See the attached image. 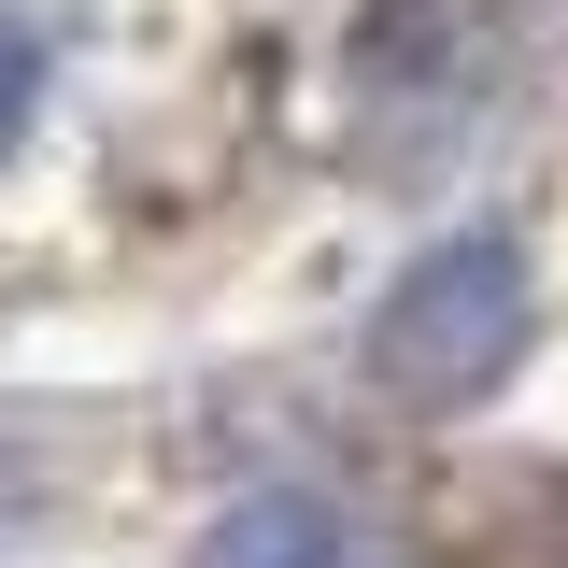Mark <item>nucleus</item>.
<instances>
[{"instance_id":"obj_1","label":"nucleus","mask_w":568,"mask_h":568,"mask_svg":"<svg viewBox=\"0 0 568 568\" xmlns=\"http://www.w3.org/2000/svg\"><path fill=\"white\" fill-rule=\"evenodd\" d=\"M526 342H540V271H526V242H511V227H440L413 271L369 298L355 369H369L398 413H469V398H497V384L526 369Z\"/></svg>"},{"instance_id":"obj_2","label":"nucleus","mask_w":568,"mask_h":568,"mask_svg":"<svg viewBox=\"0 0 568 568\" xmlns=\"http://www.w3.org/2000/svg\"><path fill=\"white\" fill-rule=\"evenodd\" d=\"M511 29H526V0H369L355 14V100L440 129L511 71Z\"/></svg>"},{"instance_id":"obj_3","label":"nucleus","mask_w":568,"mask_h":568,"mask_svg":"<svg viewBox=\"0 0 568 568\" xmlns=\"http://www.w3.org/2000/svg\"><path fill=\"white\" fill-rule=\"evenodd\" d=\"M200 568H384V555H369V526H355L342 497H313V484H256V497H227V511H213Z\"/></svg>"},{"instance_id":"obj_4","label":"nucleus","mask_w":568,"mask_h":568,"mask_svg":"<svg viewBox=\"0 0 568 568\" xmlns=\"http://www.w3.org/2000/svg\"><path fill=\"white\" fill-rule=\"evenodd\" d=\"M29 85H43V43H29V29L0 14V142L29 129Z\"/></svg>"}]
</instances>
